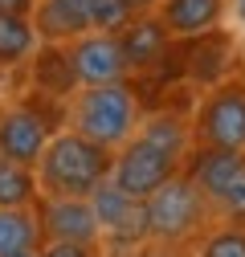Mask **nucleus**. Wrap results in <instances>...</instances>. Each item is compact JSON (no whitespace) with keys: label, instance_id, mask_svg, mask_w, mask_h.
<instances>
[{"label":"nucleus","instance_id":"nucleus-1","mask_svg":"<svg viewBox=\"0 0 245 257\" xmlns=\"http://www.w3.org/2000/svg\"><path fill=\"white\" fill-rule=\"evenodd\" d=\"M110 159L114 151L98 147L94 139L70 131H53L41 159L33 164L37 192L45 200H66V196H90L106 176H110ZM37 196V200H41Z\"/></svg>","mask_w":245,"mask_h":257},{"label":"nucleus","instance_id":"nucleus-2","mask_svg":"<svg viewBox=\"0 0 245 257\" xmlns=\"http://www.w3.org/2000/svg\"><path fill=\"white\" fill-rule=\"evenodd\" d=\"M70 126L78 135L94 139L106 151H118L139 131V98L127 82H106V86H78Z\"/></svg>","mask_w":245,"mask_h":257},{"label":"nucleus","instance_id":"nucleus-3","mask_svg":"<svg viewBox=\"0 0 245 257\" xmlns=\"http://www.w3.org/2000/svg\"><path fill=\"white\" fill-rule=\"evenodd\" d=\"M208 200L200 196V188L176 172L168 184H160L151 196H143V233L151 245H180L192 233L204 229L208 220Z\"/></svg>","mask_w":245,"mask_h":257},{"label":"nucleus","instance_id":"nucleus-4","mask_svg":"<svg viewBox=\"0 0 245 257\" xmlns=\"http://www.w3.org/2000/svg\"><path fill=\"white\" fill-rule=\"evenodd\" d=\"M192 139L200 147H229L245 151V86L241 82H217L192 118Z\"/></svg>","mask_w":245,"mask_h":257},{"label":"nucleus","instance_id":"nucleus-5","mask_svg":"<svg viewBox=\"0 0 245 257\" xmlns=\"http://www.w3.org/2000/svg\"><path fill=\"white\" fill-rule=\"evenodd\" d=\"M180 168H184V164H180L176 155L151 147L147 139L135 135V139H127V143L114 151V159H110V180L127 192V196L143 200V196H151L160 184H168Z\"/></svg>","mask_w":245,"mask_h":257},{"label":"nucleus","instance_id":"nucleus-6","mask_svg":"<svg viewBox=\"0 0 245 257\" xmlns=\"http://www.w3.org/2000/svg\"><path fill=\"white\" fill-rule=\"evenodd\" d=\"M61 53H66L70 78L78 86L127 82V74H131V61H127V53H122L114 33H82L70 45H61Z\"/></svg>","mask_w":245,"mask_h":257},{"label":"nucleus","instance_id":"nucleus-7","mask_svg":"<svg viewBox=\"0 0 245 257\" xmlns=\"http://www.w3.org/2000/svg\"><path fill=\"white\" fill-rule=\"evenodd\" d=\"M37 220L45 241H70V245H102V224L94 216L86 196H66V200H37Z\"/></svg>","mask_w":245,"mask_h":257},{"label":"nucleus","instance_id":"nucleus-8","mask_svg":"<svg viewBox=\"0 0 245 257\" xmlns=\"http://www.w3.org/2000/svg\"><path fill=\"white\" fill-rule=\"evenodd\" d=\"M49 135H53L49 122L33 106H13L0 114V155L5 159H17V164L33 168L49 143Z\"/></svg>","mask_w":245,"mask_h":257},{"label":"nucleus","instance_id":"nucleus-9","mask_svg":"<svg viewBox=\"0 0 245 257\" xmlns=\"http://www.w3.org/2000/svg\"><path fill=\"white\" fill-rule=\"evenodd\" d=\"M29 21H33V33L41 45H70L82 33H94L90 0H37Z\"/></svg>","mask_w":245,"mask_h":257},{"label":"nucleus","instance_id":"nucleus-10","mask_svg":"<svg viewBox=\"0 0 245 257\" xmlns=\"http://www.w3.org/2000/svg\"><path fill=\"white\" fill-rule=\"evenodd\" d=\"M241 168H245V151H229V147H196V151H188V164H184L180 172L200 188V196H204L208 208H212V204H217V196L233 184V176H237Z\"/></svg>","mask_w":245,"mask_h":257},{"label":"nucleus","instance_id":"nucleus-11","mask_svg":"<svg viewBox=\"0 0 245 257\" xmlns=\"http://www.w3.org/2000/svg\"><path fill=\"white\" fill-rule=\"evenodd\" d=\"M114 37H118L122 53H127V61H131V74H135V70H147V66H156V61L164 57V49H168V41H172L168 25L156 17V9L135 13Z\"/></svg>","mask_w":245,"mask_h":257},{"label":"nucleus","instance_id":"nucleus-12","mask_svg":"<svg viewBox=\"0 0 245 257\" xmlns=\"http://www.w3.org/2000/svg\"><path fill=\"white\" fill-rule=\"evenodd\" d=\"M156 17L168 25L172 37L192 41L200 33H212L225 17V0H160Z\"/></svg>","mask_w":245,"mask_h":257},{"label":"nucleus","instance_id":"nucleus-13","mask_svg":"<svg viewBox=\"0 0 245 257\" xmlns=\"http://www.w3.org/2000/svg\"><path fill=\"white\" fill-rule=\"evenodd\" d=\"M135 135L147 139L151 147L176 155L180 164H184V159H188V151H192V126L180 122L176 114H147V118H139V131H135Z\"/></svg>","mask_w":245,"mask_h":257},{"label":"nucleus","instance_id":"nucleus-14","mask_svg":"<svg viewBox=\"0 0 245 257\" xmlns=\"http://www.w3.org/2000/svg\"><path fill=\"white\" fill-rule=\"evenodd\" d=\"M37 241H41L37 208H0V257L33 249Z\"/></svg>","mask_w":245,"mask_h":257},{"label":"nucleus","instance_id":"nucleus-15","mask_svg":"<svg viewBox=\"0 0 245 257\" xmlns=\"http://www.w3.org/2000/svg\"><path fill=\"white\" fill-rule=\"evenodd\" d=\"M37 176L29 164L0 155V208H33L37 204Z\"/></svg>","mask_w":245,"mask_h":257},{"label":"nucleus","instance_id":"nucleus-16","mask_svg":"<svg viewBox=\"0 0 245 257\" xmlns=\"http://www.w3.org/2000/svg\"><path fill=\"white\" fill-rule=\"evenodd\" d=\"M37 45H41V41H37L33 21H29V17L0 13V66H17V61L33 57Z\"/></svg>","mask_w":245,"mask_h":257},{"label":"nucleus","instance_id":"nucleus-17","mask_svg":"<svg viewBox=\"0 0 245 257\" xmlns=\"http://www.w3.org/2000/svg\"><path fill=\"white\" fill-rule=\"evenodd\" d=\"M221 66H229V45H225V37H217V29L192 37L188 74L200 78V82H208V86H217V82H225V78H221Z\"/></svg>","mask_w":245,"mask_h":257},{"label":"nucleus","instance_id":"nucleus-18","mask_svg":"<svg viewBox=\"0 0 245 257\" xmlns=\"http://www.w3.org/2000/svg\"><path fill=\"white\" fill-rule=\"evenodd\" d=\"M135 13H139L135 0H90V25H94V33H118Z\"/></svg>","mask_w":245,"mask_h":257},{"label":"nucleus","instance_id":"nucleus-19","mask_svg":"<svg viewBox=\"0 0 245 257\" xmlns=\"http://www.w3.org/2000/svg\"><path fill=\"white\" fill-rule=\"evenodd\" d=\"M200 257H245V224H221L200 241Z\"/></svg>","mask_w":245,"mask_h":257},{"label":"nucleus","instance_id":"nucleus-20","mask_svg":"<svg viewBox=\"0 0 245 257\" xmlns=\"http://www.w3.org/2000/svg\"><path fill=\"white\" fill-rule=\"evenodd\" d=\"M212 212H217L221 220H229V224H245V168L233 176V184L217 196Z\"/></svg>","mask_w":245,"mask_h":257},{"label":"nucleus","instance_id":"nucleus-21","mask_svg":"<svg viewBox=\"0 0 245 257\" xmlns=\"http://www.w3.org/2000/svg\"><path fill=\"white\" fill-rule=\"evenodd\" d=\"M41 257H94L90 245H70V241H49L41 249Z\"/></svg>","mask_w":245,"mask_h":257},{"label":"nucleus","instance_id":"nucleus-22","mask_svg":"<svg viewBox=\"0 0 245 257\" xmlns=\"http://www.w3.org/2000/svg\"><path fill=\"white\" fill-rule=\"evenodd\" d=\"M37 0H0V13H13V17H33Z\"/></svg>","mask_w":245,"mask_h":257},{"label":"nucleus","instance_id":"nucleus-23","mask_svg":"<svg viewBox=\"0 0 245 257\" xmlns=\"http://www.w3.org/2000/svg\"><path fill=\"white\" fill-rule=\"evenodd\" d=\"M13 257H41V249L33 245V249H21V253H13Z\"/></svg>","mask_w":245,"mask_h":257},{"label":"nucleus","instance_id":"nucleus-24","mask_svg":"<svg viewBox=\"0 0 245 257\" xmlns=\"http://www.w3.org/2000/svg\"><path fill=\"white\" fill-rule=\"evenodd\" d=\"M233 9H237V17H241V25H245V0H233Z\"/></svg>","mask_w":245,"mask_h":257}]
</instances>
